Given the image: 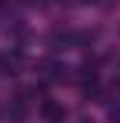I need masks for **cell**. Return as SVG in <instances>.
<instances>
[{"label": "cell", "instance_id": "obj_3", "mask_svg": "<svg viewBox=\"0 0 120 123\" xmlns=\"http://www.w3.org/2000/svg\"><path fill=\"white\" fill-rule=\"evenodd\" d=\"M83 3H97V0H83Z\"/></svg>", "mask_w": 120, "mask_h": 123}, {"label": "cell", "instance_id": "obj_1", "mask_svg": "<svg viewBox=\"0 0 120 123\" xmlns=\"http://www.w3.org/2000/svg\"><path fill=\"white\" fill-rule=\"evenodd\" d=\"M40 117H43L47 123H63V117H67V110H63V106H60L57 100L43 97V100H40Z\"/></svg>", "mask_w": 120, "mask_h": 123}, {"label": "cell", "instance_id": "obj_2", "mask_svg": "<svg viewBox=\"0 0 120 123\" xmlns=\"http://www.w3.org/2000/svg\"><path fill=\"white\" fill-rule=\"evenodd\" d=\"M107 120H110V123H120V103H117V106H110V113H107Z\"/></svg>", "mask_w": 120, "mask_h": 123}, {"label": "cell", "instance_id": "obj_4", "mask_svg": "<svg viewBox=\"0 0 120 123\" xmlns=\"http://www.w3.org/2000/svg\"><path fill=\"white\" fill-rule=\"evenodd\" d=\"M80 123H93V120H80Z\"/></svg>", "mask_w": 120, "mask_h": 123}]
</instances>
